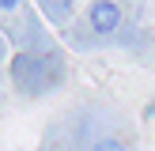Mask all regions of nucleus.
Masks as SVG:
<instances>
[{
    "mask_svg": "<svg viewBox=\"0 0 155 151\" xmlns=\"http://www.w3.org/2000/svg\"><path fill=\"white\" fill-rule=\"evenodd\" d=\"M64 76V60L61 53H19L12 60V79L23 95H42V91L57 87Z\"/></svg>",
    "mask_w": 155,
    "mask_h": 151,
    "instance_id": "1",
    "label": "nucleus"
},
{
    "mask_svg": "<svg viewBox=\"0 0 155 151\" xmlns=\"http://www.w3.org/2000/svg\"><path fill=\"white\" fill-rule=\"evenodd\" d=\"M87 23L95 34H114V30L121 27V8L114 4V0H95L87 11Z\"/></svg>",
    "mask_w": 155,
    "mask_h": 151,
    "instance_id": "2",
    "label": "nucleus"
},
{
    "mask_svg": "<svg viewBox=\"0 0 155 151\" xmlns=\"http://www.w3.org/2000/svg\"><path fill=\"white\" fill-rule=\"evenodd\" d=\"M91 151H125V143H121L117 136H102V140L91 143Z\"/></svg>",
    "mask_w": 155,
    "mask_h": 151,
    "instance_id": "3",
    "label": "nucleus"
},
{
    "mask_svg": "<svg viewBox=\"0 0 155 151\" xmlns=\"http://www.w3.org/2000/svg\"><path fill=\"white\" fill-rule=\"evenodd\" d=\"M42 4H45V11H49L53 19H64V15H68V4H72V0H42Z\"/></svg>",
    "mask_w": 155,
    "mask_h": 151,
    "instance_id": "4",
    "label": "nucleus"
},
{
    "mask_svg": "<svg viewBox=\"0 0 155 151\" xmlns=\"http://www.w3.org/2000/svg\"><path fill=\"white\" fill-rule=\"evenodd\" d=\"M19 4H23V0H0V11H15Z\"/></svg>",
    "mask_w": 155,
    "mask_h": 151,
    "instance_id": "5",
    "label": "nucleus"
},
{
    "mask_svg": "<svg viewBox=\"0 0 155 151\" xmlns=\"http://www.w3.org/2000/svg\"><path fill=\"white\" fill-rule=\"evenodd\" d=\"M4 60H8V38L0 34V64H4Z\"/></svg>",
    "mask_w": 155,
    "mask_h": 151,
    "instance_id": "6",
    "label": "nucleus"
}]
</instances>
